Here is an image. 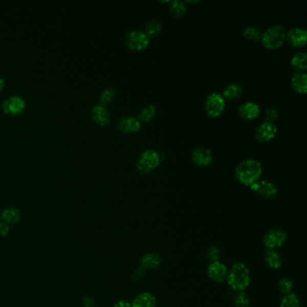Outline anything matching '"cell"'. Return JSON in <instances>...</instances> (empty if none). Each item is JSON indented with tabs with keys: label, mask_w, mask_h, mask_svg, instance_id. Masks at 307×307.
Segmentation results:
<instances>
[{
	"label": "cell",
	"mask_w": 307,
	"mask_h": 307,
	"mask_svg": "<svg viewBox=\"0 0 307 307\" xmlns=\"http://www.w3.org/2000/svg\"><path fill=\"white\" fill-rule=\"evenodd\" d=\"M262 173V166L256 160H245L236 166L234 176L244 186L251 187L257 182Z\"/></svg>",
	"instance_id": "6da1fadb"
},
{
	"label": "cell",
	"mask_w": 307,
	"mask_h": 307,
	"mask_svg": "<svg viewBox=\"0 0 307 307\" xmlns=\"http://www.w3.org/2000/svg\"><path fill=\"white\" fill-rule=\"evenodd\" d=\"M227 283L229 287L236 292H244L251 282L250 270L243 262H238L228 270Z\"/></svg>",
	"instance_id": "7a4b0ae2"
},
{
	"label": "cell",
	"mask_w": 307,
	"mask_h": 307,
	"mask_svg": "<svg viewBox=\"0 0 307 307\" xmlns=\"http://www.w3.org/2000/svg\"><path fill=\"white\" fill-rule=\"evenodd\" d=\"M286 37L287 28L283 25H274L262 33L259 41L267 49L276 50L284 45Z\"/></svg>",
	"instance_id": "3957f363"
},
{
	"label": "cell",
	"mask_w": 307,
	"mask_h": 307,
	"mask_svg": "<svg viewBox=\"0 0 307 307\" xmlns=\"http://www.w3.org/2000/svg\"><path fill=\"white\" fill-rule=\"evenodd\" d=\"M161 162V156L158 151L152 149L144 150L143 154L140 155L136 169L138 172L142 175H146L154 171L157 168Z\"/></svg>",
	"instance_id": "277c9868"
},
{
	"label": "cell",
	"mask_w": 307,
	"mask_h": 307,
	"mask_svg": "<svg viewBox=\"0 0 307 307\" xmlns=\"http://www.w3.org/2000/svg\"><path fill=\"white\" fill-rule=\"evenodd\" d=\"M225 99L223 98L221 94L214 92L210 94L206 98L205 101V111L209 117H219L225 111Z\"/></svg>",
	"instance_id": "5b68a950"
},
{
	"label": "cell",
	"mask_w": 307,
	"mask_h": 307,
	"mask_svg": "<svg viewBox=\"0 0 307 307\" xmlns=\"http://www.w3.org/2000/svg\"><path fill=\"white\" fill-rule=\"evenodd\" d=\"M124 41L129 49L140 52L149 46L150 39L143 31L131 30L125 35Z\"/></svg>",
	"instance_id": "8992f818"
},
{
	"label": "cell",
	"mask_w": 307,
	"mask_h": 307,
	"mask_svg": "<svg viewBox=\"0 0 307 307\" xmlns=\"http://www.w3.org/2000/svg\"><path fill=\"white\" fill-rule=\"evenodd\" d=\"M26 107L27 103L25 99L16 95H12L6 98L1 105V108L5 114L12 116H18L22 114Z\"/></svg>",
	"instance_id": "52a82bcc"
},
{
	"label": "cell",
	"mask_w": 307,
	"mask_h": 307,
	"mask_svg": "<svg viewBox=\"0 0 307 307\" xmlns=\"http://www.w3.org/2000/svg\"><path fill=\"white\" fill-rule=\"evenodd\" d=\"M287 239L288 233L285 231L281 229H271L264 236L263 243L267 250H276L285 244Z\"/></svg>",
	"instance_id": "ba28073f"
},
{
	"label": "cell",
	"mask_w": 307,
	"mask_h": 307,
	"mask_svg": "<svg viewBox=\"0 0 307 307\" xmlns=\"http://www.w3.org/2000/svg\"><path fill=\"white\" fill-rule=\"evenodd\" d=\"M277 133L276 124L270 122H263L255 129V138L258 143H270L275 138Z\"/></svg>",
	"instance_id": "9c48e42d"
},
{
	"label": "cell",
	"mask_w": 307,
	"mask_h": 307,
	"mask_svg": "<svg viewBox=\"0 0 307 307\" xmlns=\"http://www.w3.org/2000/svg\"><path fill=\"white\" fill-rule=\"evenodd\" d=\"M250 187L251 190L261 195L264 199H274L277 195V187L268 180H258Z\"/></svg>",
	"instance_id": "30bf717a"
},
{
	"label": "cell",
	"mask_w": 307,
	"mask_h": 307,
	"mask_svg": "<svg viewBox=\"0 0 307 307\" xmlns=\"http://www.w3.org/2000/svg\"><path fill=\"white\" fill-rule=\"evenodd\" d=\"M286 40L289 45L296 48H301L306 45L307 31L301 27H294L287 31Z\"/></svg>",
	"instance_id": "8fae6325"
},
{
	"label": "cell",
	"mask_w": 307,
	"mask_h": 307,
	"mask_svg": "<svg viewBox=\"0 0 307 307\" xmlns=\"http://www.w3.org/2000/svg\"><path fill=\"white\" fill-rule=\"evenodd\" d=\"M117 129L124 134L138 133L142 127V123L135 116H124L117 122Z\"/></svg>",
	"instance_id": "7c38bea8"
},
{
	"label": "cell",
	"mask_w": 307,
	"mask_h": 307,
	"mask_svg": "<svg viewBox=\"0 0 307 307\" xmlns=\"http://www.w3.org/2000/svg\"><path fill=\"white\" fill-rule=\"evenodd\" d=\"M208 276L212 280L216 283H223L227 279L228 269L220 261L210 263L208 266Z\"/></svg>",
	"instance_id": "4fadbf2b"
},
{
	"label": "cell",
	"mask_w": 307,
	"mask_h": 307,
	"mask_svg": "<svg viewBox=\"0 0 307 307\" xmlns=\"http://www.w3.org/2000/svg\"><path fill=\"white\" fill-rule=\"evenodd\" d=\"M192 161L199 166H209L214 160L212 151L207 148H196L192 151Z\"/></svg>",
	"instance_id": "5bb4252c"
},
{
	"label": "cell",
	"mask_w": 307,
	"mask_h": 307,
	"mask_svg": "<svg viewBox=\"0 0 307 307\" xmlns=\"http://www.w3.org/2000/svg\"><path fill=\"white\" fill-rule=\"evenodd\" d=\"M238 114L244 120H254L259 116L260 108L254 102H245L239 106Z\"/></svg>",
	"instance_id": "9a60e30c"
},
{
	"label": "cell",
	"mask_w": 307,
	"mask_h": 307,
	"mask_svg": "<svg viewBox=\"0 0 307 307\" xmlns=\"http://www.w3.org/2000/svg\"><path fill=\"white\" fill-rule=\"evenodd\" d=\"M91 118L96 124L104 127L110 123V114L108 110L101 105H94L91 109Z\"/></svg>",
	"instance_id": "2e32d148"
},
{
	"label": "cell",
	"mask_w": 307,
	"mask_h": 307,
	"mask_svg": "<svg viewBox=\"0 0 307 307\" xmlns=\"http://www.w3.org/2000/svg\"><path fill=\"white\" fill-rule=\"evenodd\" d=\"M293 90L299 94H305L307 91V75L305 72H296L290 80Z\"/></svg>",
	"instance_id": "e0dca14e"
},
{
	"label": "cell",
	"mask_w": 307,
	"mask_h": 307,
	"mask_svg": "<svg viewBox=\"0 0 307 307\" xmlns=\"http://www.w3.org/2000/svg\"><path fill=\"white\" fill-rule=\"evenodd\" d=\"M131 307H157V300L150 293H143L135 297Z\"/></svg>",
	"instance_id": "ac0fdd59"
},
{
	"label": "cell",
	"mask_w": 307,
	"mask_h": 307,
	"mask_svg": "<svg viewBox=\"0 0 307 307\" xmlns=\"http://www.w3.org/2000/svg\"><path fill=\"white\" fill-rule=\"evenodd\" d=\"M161 263V258L157 253H147L141 258V268L143 270H155L158 269Z\"/></svg>",
	"instance_id": "d6986e66"
},
{
	"label": "cell",
	"mask_w": 307,
	"mask_h": 307,
	"mask_svg": "<svg viewBox=\"0 0 307 307\" xmlns=\"http://www.w3.org/2000/svg\"><path fill=\"white\" fill-rule=\"evenodd\" d=\"M290 65L296 72H303L307 69V54L304 52L296 53L290 59Z\"/></svg>",
	"instance_id": "ffe728a7"
},
{
	"label": "cell",
	"mask_w": 307,
	"mask_h": 307,
	"mask_svg": "<svg viewBox=\"0 0 307 307\" xmlns=\"http://www.w3.org/2000/svg\"><path fill=\"white\" fill-rule=\"evenodd\" d=\"M264 260L268 266L274 270L279 269L283 264L282 257L276 250H267L264 253Z\"/></svg>",
	"instance_id": "44dd1931"
},
{
	"label": "cell",
	"mask_w": 307,
	"mask_h": 307,
	"mask_svg": "<svg viewBox=\"0 0 307 307\" xmlns=\"http://www.w3.org/2000/svg\"><path fill=\"white\" fill-rule=\"evenodd\" d=\"M1 219L8 225H15L21 219V212L18 208L8 207L1 213Z\"/></svg>",
	"instance_id": "7402d4cb"
},
{
	"label": "cell",
	"mask_w": 307,
	"mask_h": 307,
	"mask_svg": "<svg viewBox=\"0 0 307 307\" xmlns=\"http://www.w3.org/2000/svg\"><path fill=\"white\" fill-rule=\"evenodd\" d=\"M243 94V86L239 83H231L225 86L223 91V98L225 99H234V98H240Z\"/></svg>",
	"instance_id": "603a6c76"
},
{
	"label": "cell",
	"mask_w": 307,
	"mask_h": 307,
	"mask_svg": "<svg viewBox=\"0 0 307 307\" xmlns=\"http://www.w3.org/2000/svg\"><path fill=\"white\" fill-rule=\"evenodd\" d=\"M157 108L155 105L152 104L147 105L146 106L143 107V110L139 113L138 119L142 123H149L150 120H152L154 116L156 115Z\"/></svg>",
	"instance_id": "cb8c5ba5"
},
{
	"label": "cell",
	"mask_w": 307,
	"mask_h": 307,
	"mask_svg": "<svg viewBox=\"0 0 307 307\" xmlns=\"http://www.w3.org/2000/svg\"><path fill=\"white\" fill-rule=\"evenodd\" d=\"M169 10L176 18H182L187 13V8L180 0H173L169 3Z\"/></svg>",
	"instance_id": "d4e9b609"
},
{
	"label": "cell",
	"mask_w": 307,
	"mask_h": 307,
	"mask_svg": "<svg viewBox=\"0 0 307 307\" xmlns=\"http://www.w3.org/2000/svg\"><path fill=\"white\" fill-rule=\"evenodd\" d=\"M161 28H162L161 23L157 19H154L147 24L144 34H146L149 39L156 37L161 33Z\"/></svg>",
	"instance_id": "484cf974"
},
{
	"label": "cell",
	"mask_w": 307,
	"mask_h": 307,
	"mask_svg": "<svg viewBox=\"0 0 307 307\" xmlns=\"http://www.w3.org/2000/svg\"><path fill=\"white\" fill-rule=\"evenodd\" d=\"M115 96H116V90L113 87H106L102 91L98 98V105L106 107V105H109L114 100Z\"/></svg>",
	"instance_id": "4316f807"
},
{
	"label": "cell",
	"mask_w": 307,
	"mask_h": 307,
	"mask_svg": "<svg viewBox=\"0 0 307 307\" xmlns=\"http://www.w3.org/2000/svg\"><path fill=\"white\" fill-rule=\"evenodd\" d=\"M261 31L258 27L250 26V27H245L243 32V35L244 38L250 41H259L261 37Z\"/></svg>",
	"instance_id": "83f0119b"
},
{
	"label": "cell",
	"mask_w": 307,
	"mask_h": 307,
	"mask_svg": "<svg viewBox=\"0 0 307 307\" xmlns=\"http://www.w3.org/2000/svg\"><path fill=\"white\" fill-rule=\"evenodd\" d=\"M279 307H300L299 298L293 293L285 295L281 300Z\"/></svg>",
	"instance_id": "f1b7e54d"
},
{
	"label": "cell",
	"mask_w": 307,
	"mask_h": 307,
	"mask_svg": "<svg viewBox=\"0 0 307 307\" xmlns=\"http://www.w3.org/2000/svg\"><path fill=\"white\" fill-rule=\"evenodd\" d=\"M277 288L282 294L289 295L290 293H292L293 289H294V282L289 277H282L278 281Z\"/></svg>",
	"instance_id": "f546056e"
},
{
	"label": "cell",
	"mask_w": 307,
	"mask_h": 307,
	"mask_svg": "<svg viewBox=\"0 0 307 307\" xmlns=\"http://www.w3.org/2000/svg\"><path fill=\"white\" fill-rule=\"evenodd\" d=\"M235 307H251V302L247 295L244 292H239L234 298Z\"/></svg>",
	"instance_id": "4dcf8cb0"
},
{
	"label": "cell",
	"mask_w": 307,
	"mask_h": 307,
	"mask_svg": "<svg viewBox=\"0 0 307 307\" xmlns=\"http://www.w3.org/2000/svg\"><path fill=\"white\" fill-rule=\"evenodd\" d=\"M206 258L210 262H216L220 258V250L215 246H211L206 251Z\"/></svg>",
	"instance_id": "1f68e13d"
},
{
	"label": "cell",
	"mask_w": 307,
	"mask_h": 307,
	"mask_svg": "<svg viewBox=\"0 0 307 307\" xmlns=\"http://www.w3.org/2000/svg\"><path fill=\"white\" fill-rule=\"evenodd\" d=\"M278 117V112H277V109L275 107H268L265 111V118H266V122H270V123H273L274 121L277 120V118Z\"/></svg>",
	"instance_id": "d6a6232c"
},
{
	"label": "cell",
	"mask_w": 307,
	"mask_h": 307,
	"mask_svg": "<svg viewBox=\"0 0 307 307\" xmlns=\"http://www.w3.org/2000/svg\"><path fill=\"white\" fill-rule=\"evenodd\" d=\"M10 232V225L5 222H0V236H7Z\"/></svg>",
	"instance_id": "836d02e7"
},
{
	"label": "cell",
	"mask_w": 307,
	"mask_h": 307,
	"mask_svg": "<svg viewBox=\"0 0 307 307\" xmlns=\"http://www.w3.org/2000/svg\"><path fill=\"white\" fill-rule=\"evenodd\" d=\"M145 275V270H143V268H140L138 270L135 271V275H134V278L135 280H140L142 279Z\"/></svg>",
	"instance_id": "e575fe53"
},
{
	"label": "cell",
	"mask_w": 307,
	"mask_h": 307,
	"mask_svg": "<svg viewBox=\"0 0 307 307\" xmlns=\"http://www.w3.org/2000/svg\"><path fill=\"white\" fill-rule=\"evenodd\" d=\"M114 307H131V304L125 300H119L118 302L115 303Z\"/></svg>",
	"instance_id": "d590c367"
},
{
	"label": "cell",
	"mask_w": 307,
	"mask_h": 307,
	"mask_svg": "<svg viewBox=\"0 0 307 307\" xmlns=\"http://www.w3.org/2000/svg\"><path fill=\"white\" fill-rule=\"evenodd\" d=\"M94 304H95V302L90 297H86L84 300V306L85 307H92Z\"/></svg>",
	"instance_id": "8d00e7d4"
},
{
	"label": "cell",
	"mask_w": 307,
	"mask_h": 307,
	"mask_svg": "<svg viewBox=\"0 0 307 307\" xmlns=\"http://www.w3.org/2000/svg\"><path fill=\"white\" fill-rule=\"evenodd\" d=\"M5 85H6V82H5L4 78L0 76V92L4 90Z\"/></svg>",
	"instance_id": "74e56055"
},
{
	"label": "cell",
	"mask_w": 307,
	"mask_h": 307,
	"mask_svg": "<svg viewBox=\"0 0 307 307\" xmlns=\"http://www.w3.org/2000/svg\"><path fill=\"white\" fill-rule=\"evenodd\" d=\"M187 3H190V4H196L199 3V1H190V0H187Z\"/></svg>",
	"instance_id": "f35d334b"
},
{
	"label": "cell",
	"mask_w": 307,
	"mask_h": 307,
	"mask_svg": "<svg viewBox=\"0 0 307 307\" xmlns=\"http://www.w3.org/2000/svg\"><path fill=\"white\" fill-rule=\"evenodd\" d=\"M0 220H1V213H0Z\"/></svg>",
	"instance_id": "ab89813d"
}]
</instances>
